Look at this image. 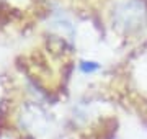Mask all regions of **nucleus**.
Returning a JSON list of instances; mask_svg holds the SVG:
<instances>
[{
    "mask_svg": "<svg viewBox=\"0 0 147 139\" xmlns=\"http://www.w3.org/2000/svg\"><path fill=\"white\" fill-rule=\"evenodd\" d=\"M101 65L98 62H95V61H84V62H80V70L84 72V74H93L96 70H100Z\"/></svg>",
    "mask_w": 147,
    "mask_h": 139,
    "instance_id": "nucleus-2",
    "label": "nucleus"
},
{
    "mask_svg": "<svg viewBox=\"0 0 147 139\" xmlns=\"http://www.w3.org/2000/svg\"><path fill=\"white\" fill-rule=\"evenodd\" d=\"M147 15V7L142 0H126L115 8V22L123 30H136L141 26Z\"/></svg>",
    "mask_w": 147,
    "mask_h": 139,
    "instance_id": "nucleus-1",
    "label": "nucleus"
}]
</instances>
